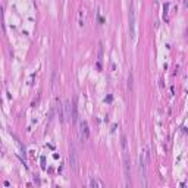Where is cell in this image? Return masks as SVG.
<instances>
[{
    "mask_svg": "<svg viewBox=\"0 0 188 188\" xmlns=\"http://www.w3.org/2000/svg\"><path fill=\"white\" fill-rule=\"evenodd\" d=\"M120 141H122V156H123L125 184H126V187H128V185H131V163H129V159H128V141H126V137H125V135H122Z\"/></svg>",
    "mask_w": 188,
    "mask_h": 188,
    "instance_id": "6da1fadb",
    "label": "cell"
},
{
    "mask_svg": "<svg viewBox=\"0 0 188 188\" xmlns=\"http://www.w3.org/2000/svg\"><path fill=\"white\" fill-rule=\"evenodd\" d=\"M135 27H137V18H135V6H134V1H131V6H129V18H128V28H129V35L132 40H135L137 37V31H135Z\"/></svg>",
    "mask_w": 188,
    "mask_h": 188,
    "instance_id": "7a4b0ae2",
    "label": "cell"
},
{
    "mask_svg": "<svg viewBox=\"0 0 188 188\" xmlns=\"http://www.w3.org/2000/svg\"><path fill=\"white\" fill-rule=\"evenodd\" d=\"M147 163H149V160H147L146 154H144V152H141V154H140V172H141L144 187H147Z\"/></svg>",
    "mask_w": 188,
    "mask_h": 188,
    "instance_id": "3957f363",
    "label": "cell"
},
{
    "mask_svg": "<svg viewBox=\"0 0 188 188\" xmlns=\"http://www.w3.org/2000/svg\"><path fill=\"white\" fill-rule=\"evenodd\" d=\"M69 166H71V169L74 172H78L80 159H78V153H77L74 146H71V150H69Z\"/></svg>",
    "mask_w": 188,
    "mask_h": 188,
    "instance_id": "277c9868",
    "label": "cell"
},
{
    "mask_svg": "<svg viewBox=\"0 0 188 188\" xmlns=\"http://www.w3.org/2000/svg\"><path fill=\"white\" fill-rule=\"evenodd\" d=\"M78 134H80V140L84 143L90 137V129H88V123L87 120H80L78 122Z\"/></svg>",
    "mask_w": 188,
    "mask_h": 188,
    "instance_id": "5b68a950",
    "label": "cell"
},
{
    "mask_svg": "<svg viewBox=\"0 0 188 188\" xmlns=\"http://www.w3.org/2000/svg\"><path fill=\"white\" fill-rule=\"evenodd\" d=\"M63 107H65V113H63V115H65V120L71 119V118H72V106H71V102H69V100H66Z\"/></svg>",
    "mask_w": 188,
    "mask_h": 188,
    "instance_id": "8992f818",
    "label": "cell"
},
{
    "mask_svg": "<svg viewBox=\"0 0 188 188\" xmlns=\"http://www.w3.org/2000/svg\"><path fill=\"white\" fill-rule=\"evenodd\" d=\"M88 185H90L91 188H103V187H104V184H103L102 181H99L97 178H90Z\"/></svg>",
    "mask_w": 188,
    "mask_h": 188,
    "instance_id": "52a82bcc",
    "label": "cell"
},
{
    "mask_svg": "<svg viewBox=\"0 0 188 188\" xmlns=\"http://www.w3.org/2000/svg\"><path fill=\"white\" fill-rule=\"evenodd\" d=\"M57 116H59V120L60 122H65V115H63V106L60 104V102L57 103Z\"/></svg>",
    "mask_w": 188,
    "mask_h": 188,
    "instance_id": "ba28073f",
    "label": "cell"
},
{
    "mask_svg": "<svg viewBox=\"0 0 188 188\" xmlns=\"http://www.w3.org/2000/svg\"><path fill=\"white\" fill-rule=\"evenodd\" d=\"M71 119L74 120V122L78 120V107H77V102L72 103V118H71Z\"/></svg>",
    "mask_w": 188,
    "mask_h": 188,
    "instance_id": "9c48e42d",
    "label": "cell"
},
{
    "mask_svg": "<svg viewBox=\"0 0 188 188\" xmlns=\"http://www.w3.org/2000/svg\"><path fill=\"white\" fill-rule=\"evenodd\" d=\"M168 9H169V3H165V6H163V18H165L166 22L169 21V18H168Z\"/></svg>",
    "mask_w": 188,
    "mask_h": 188,
    "instance_id": "30bf717a",
    "label": "cell"
},
{
    "mask_svg": "<svg viewBox=\"0 0 188 188\" xmlns=\"http://www.w3.org/2000/svg\"><path fill=\"white\" fill-rule=\"evenodd\" d=\"M128 88H129V91H132V74L131 72L128 75Z\"/></svg>",
    "mask_w": 188,
    "mask_h": 188,
    "instance_id": "8fae6325",
    "label": "cell"
},
{
    "mask_svg": "<svg viewBox=\"0 0 188 188\" xmlns=\"http://www.w3.org/2000/svg\"><path fill=\"white\" fill-rule=\"evenodd\" d=\"M80 27H84V12H80Z\"/></svg>",
    "mask_w": 188,
    "mask_h": 188,
    "instance_id": "7c38bea8",
    "label": "cell"
}]
</instances>
